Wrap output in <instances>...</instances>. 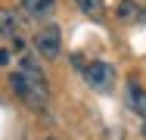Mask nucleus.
<instances>
[{
	"label": "nucleus",
	"instance_id": "f257e3e1",
	"mask_svg": "<svg viewBox=\"0 0 146 140\" xmlns=\"http://www.w3.org/2000/svg\"><path fill=\"white\" fill-rule=\"evenodd\" d=\"M9 87H13V93L34 112H44L47 103H50V87H47V78H44V72H40V62L31 59V56H25V53L19 59V65L9 72Z\"/></svg>",
	"mask_w": 146,
	"mask_h": 140
},
{
	"label": "nucleus",
	"instance_id": "f03ea898",
	"mask_svg": "<svg viewBox=\"0 0 146 140\" xmlns=\"http://www.w3.org/2000/svg\"><path fill=\"white\" fill-rule=\"evenodd\" d=\"M0 37L13 41V50L25 53V37H22V19L16 9H0Z\"/></svg>",
	"mask_w": 146,
	"mask_h": 140
},
{
	"label": "nucleus",
	"instance_id": "7ed1b4c3",
	"mask_svg": "<svg viewBox=\"0 0 146 140\" xmlns=\"http://www.w3.org/2000/svg\"><path fill=\"white\" fill-rule=\"evenodd\" d=\"M81 75L87 78L93 90H112V84H115V69L109 62H84Z\"/></svg>",
	"mask_w": 146,
	"mask_h": 140
},
{
	"label": "nucleus",
	"instance_id": "20e7f679",
	"mask_svg": "<svg viewBox=\"0 0 146 140\" xmlns=\"http://www.w3.org/2000/svg\"><path fill=\"white\" fill-rule=\"evenodd\" d=\"M59 47H62V37H59V28L50 22V25L37 28V34H34V50L37 56H44V59H56L59 56Z\"/></svg>",
	"mask_w": 146,
	"mask_h": 140
},
{
	"label": "nucleus",
	"instance_id": "39448f33",
	"mask_svg": "<svg viewBox=\"0 0 146 140\" xmlns=\"http://www.w3.org/2000/svg\"><path fill=\"white\" fill-rule=\"evenodd\" d=\"M127 103H131V109L146 121V90H143L140 81H127Z\"/></svg>",
	"mask_w": 146,
	"mask_h": 140
},
{
	"label": "nucleus",
	"instance_id": "423d86ee",
	"mask_svg": "<svg viewBox=\"0 0 146 140\" xmlns=\"http://www.w3.org/2000/svg\"><path fill=\"white\" fill-rule=\"evenodd\" d=\"M22 3V9L34 16V19H44V16H50L53 9H56V0H19Z\"/></svg>",
	"mask_w": 146,
	"mask_h": 140
},
{
	"label": "nucleus",
	"instance_id": "0eeeda50",
	"mask_svg": "<svg viewBox=\"0 0 146 140\" xmlns=\"http://www.w3.org/2000/svg\"><path fill=\"white\" fill-rule=\"evenodd\" d=\"M78 6H81V13L87 16V19H96V22H103V16H106V6H103V0H75Z\"/></svg>",
	"mask_w": 146,
	"mask_h": 140
},
{
	"label": "nucleus",
	"instance_id": "6e6552de",
	"mask_svg": "<svg viewBox=\"0 0 146 140\" xmlns=\"http://www.w3.org/2000/svg\"><path fill=\"white\" fill-rule=\"evenodd\" d=\"M6 62H9V53H6V50H0V65H6Z\"/></svg>",
	"mask_w": 146,
	"mask_h": 140
},
{
	"label": "nucleus",
	"instance_id": "1a4fd4ad",
	"mask_svg": "<svg viewBox=\"0 0 146 140\" xmlns=\"http://www.w3.org/2000/svg\"><path fill=\"white\" fill-rule=\"evenodd\" d=\"M143 137H146V121H143Z\"/></svg>",
	"mask_w": 146,
	"mask_h": 140
},
{
	"label": "nucleus",
	"instance_id": "9d476101",
	"mask_svg": "<svg viewBox=\"0 0 146 140\" xmlns=\"http://www.w3.org/2000/svg\"><path fill=\"white\" fill-rule=\"evenodd\" d=\"M50 140H53V137H50Z\"/></svg>",
	"mask_w": 146,
	"mask_h": 140
}]
</instances>
